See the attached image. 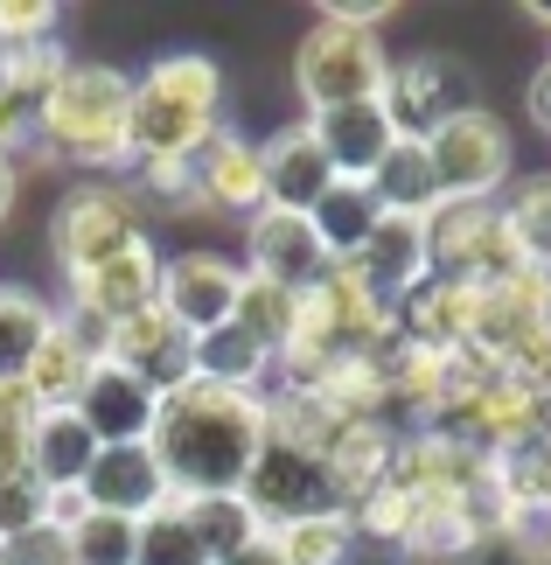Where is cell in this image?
I'll return each instance as SVG.
<instances>
[{"mask_svg":"<svg viewBox=\"0 0 551 565\" xmlns=\"http://www.w3.org/2000/svg\"><path fill=\"white\" fill-rule=\"evenodd\" d=\"M489 482L502 495V510H517V503H551V433H523V440L510 447H496L489 454Z\"/></svg>","mask_w":551,"mask_h":565,"instance_id":"cell-27","label":"cell"},{"mask_svg":"<svg viewBox=\"0 0 551 565\" xmlns=\"http://www.w3.org/2000/svg\"><path fill=\"white\" fill-rule=\"evenodd\" d=\"M153 300H161V252H153L147 237L134 252H119V258H105V266L71 279V315L98 321V329H119V321H134L140 308H153Z\"/></svg>","mask_w":551,"mask_h":565,"instance_id":"cell-12","label":"cell"},{"mask_svg":"<svg viewBox=\"0 0 551 565\" xmlns=\"http://www.w3.org/2000/svg\"><path fill=\"white\" fill-rule=\"evenodd\" d=\"M77 495H84V510L134 516V524H147L153 510L174 503V489H168V475H161V461H153L147 440L140 447H98V461L77 482Z\"/></svg>","mask_w":551,"mask_h":565,"instance_id":"cell-13","label":"cell"},{"mask_svg":"<svg viewBox=\"0 0 551 565\" xmlns=\"http://www.w3.org/2000/svg\"><path fill=\"white\" fill-rule=\"evenodd\" d=\"M140 237H147V210L134 203V189H113V182L71 189V195H63V210H56V224H50V245H56L63 279H77V273L105 266V258L134 252Z\"/></svg>","mask_w":551,"mask_h":565,"instance_id":"cell-5","label":"cell"},{"mask_svg":"<svg viewBox=\"0 0 551 565\" xmlns=\"http://www.w3.org/2000/svg\"><path fill=\"white\" fill-rule=\"evenodd\" d=\"M384 119H391V134L399 140H426L439 119H454V113H468L475 105V84L468 71H460L454 56H412V63H391V77H384Z\"/></svg>","mask_w":551,"mask_h":565,"instance_id":"cell-9","label":"cell"},{"mask_svg":"<svg viewBox=\"0 0 551 565\" xmlns=\"http://www.w3.org/2000/svg\"><path fill=\"white\" fill-rule=\"evenodd\" d=\"M63 545H71V565H134V552H140V524H134V516L84 510L77 524L63 531Z\"/></svg>","mask_w":551,"mask_h":565,"instance_id":"cell-31","label":"cell"},{"mask_svg":"<svg viewBox=\"0 0 551 565\" xmlns=\"http://www.w3.org/2000/svg\"><path fill=\"white\" fill-rule=\"evenodd\" d=\"M370 195H378V210L391 216H433L439 210V189H433V161L418 140H391V154L378 161V175L363 182Z\"/></svg>","mask_w":551,"mask_h":565,"instance_id":"cell-25","label":"cell"},{"mask_svg":"<svg viewBox=\"0 0 551 565\" xmlns=\"http://www.w3.org/2000/svg\"><path fill=\"white\" fill-rule=\"evenodd\" d=\"M42 98L50 92H29V84L0 77V161H14L21 147H42Z\"/></svg>","mask_w":551,"mask_h":565,"instance_id":"cell-35","label":"cell"},{"mask_svg":"<svg viewBox=\"0 0 551 565\" xmlns=\"http://www.w3.org/2000/svg\"><path fill=\"white\" fill-rule=\"evenodd\" d=\"M384 77H391V63H384L378 29H363V21H342V14H321L315 29L300 35V50H294V84H300L307 113L384 98Z\"/></svg>","mask_w":551,"mask_h":565,"instance_id":"cell-4","label":"cell"},{"mask_svg":"<svg viewBox=\"0 0 551 565\" xmlns=\"http://www.w3.org/2000/svg\"><path fill=\"white\" fill-rule=\"evenodd\" d=\"M140 175L153 189V203H168V210L203 203V189H195V161H140Z\"/></svg>","mask_w":551,"mask_h":565,"instance_id":"cell-39","label":"cell"},{"mask_svg":"<svg viewBox=\"0 0 551 565\" xmlns=\"http://www.w3.org/2000/svg\"><path fill=\"white\" fill-rule=\"evenodd\" d=\"M258 154H266V210H294V216H307V210L328 195V182H336V168H328L321 140L307 134V119L286 126V134H279L273 147H258Z\"/></svg>","mask_w":551,"mask_h":565,"instance_id":"cell-20","label":"cell"},{"mask_svg":"<svg viewBox=\"0 0 551 565\" xmlns=\"http://www.w3.org/2000/svg\"><path fill=\"white\" fill-rule=\"evenodd\" d=\"M42 154L71 168L134 161V77L105 63H63V77L42 98Z\"/></svg>","mask_w":551,"mask_h":565,"instance_id":"cell-2","label":"cell"},{"mask_svg":"<svg viewBox=\"0 0 551 565\" xmlns=\"http://www.w3.org/2000/svg\"><path fill=\"white\" fill-rule=\"evenodd\" d=\"M231 321H237V329H245V335L258 342V350H266V356L279 363V350L294 342V321H300V294H286V287H273V279L245 273V287H237Z\"/></svg>","mask_w":551,"mask_h":565,"instance_id":"cell-28","label":"cell"},{"mask_svg":"<svg viewBox=\"0 0 551 565\" xmlns=\"http://www.w3.org/2000/svg\"><path fill=\"white\" fill-rule=\"evenodd\" d=\"M35 524H50V489L35 475H0V537H21Z\"/></svg>","mask_w":551,"mask_h":565,"instance_id":"cell-36","label":"cell"},{"mask_svg":"<svg viewBox=\"0 0 551 565\" xmlns=\"http://www.w3.org/2000/svg\"><path fill=\"white\" fill-rule=\"evenodd\" d=\"M418 147H426V161H433L439 203H489V189L510 175V134H502V119L481 113V105L439 119Z\"/></svg>","mask_w":551,"mask_h":565,"instance_id":"cell-7","label":"cell"},{"mask_svg":"<svg viewBox=\"0 0 551 565\" xmlns=\"http://www.w3.org/2000/svg\"><path fill=\"white\" fill-rule=\"evenodd\" d=\"M531 119H538L544 134H551V63H544V71L531 77Z\"/></svg>","mask_w":551,"mask_h":565,"instance_id":"cell-42","label":"cell"},{"mask_svg":"<svg viewBox=\"0 0 551 565\" xmlns=\"http://www.w3.org/2000/svg\"><path fill=\"white\" fill-rule=\"evenodd\" d=\"M147 447H153V461H161L174 495H237L258 461V447H266V398L189 377L153 405Z\"/></svg>","mask_w":551,"mask_h":565,"instance_id":"cell-1","label":"cell"},{"mask_svg":"<svg viewBox=\"0 0 551 565\" xmlns=\"http://www.w3.org/2000/svg\"><path fill=\"white\" fill-rule=\"evenodd\" d=\"M134 565H210L203 558V545H195V531L182 524V510H153L147 524H140V552H134Z\"/></svg>","mask_w":551,"mask_h":565,"instance_id":"cell-34","label":"cell"},{"mask_svg":"<svg viewBox=\"0 0 551 565\" xmlns=\"http://www.w3.org/2000/svg\"><path fill=\"white\" fill-rule=\"evenodd\" d=\"M502 224H510V245L523 252V266L551 273V175H531L510 203H502Z\"/></svg>","mask_w":551,"mask_h":565,"instance_id":"cell-30","label":"cell"},{"mask_svg":"<svg viewBox=\"0 0 551 565\" xmlns=\"http://www.w3.org/2000/svg\"><path fill=\"white\" fill-rule=\"evenodd\" d=\"M391 329H399V342H412V350H426V356L468 350V287L426 273L412 294L391 300Z\"/></svg>","mask_w":551,"mask_h":565,"instance_id":"cell-18","label":"cell"},{"mask_svg":"<svg viewBox=\"0 0 551 565\" xmlns=\"http://www.w3.org/2000/svg\"><path fill=\"white\" fill-rule=\"evenodd\" d=\"M92 461H98L92 426H84L77 412H42L35 440H29V475H35V482L50 495H63V489H77L84 475H92Z\"/></svg>","mask_w":551,"mask_h":565,"instance_id":"cell-22","label":"cell"},{"mask_svg":"<svg viewBox=\"0 0 551 565\" xmlns=\"http://www.w3.org/2000/svg\"><path fill=\"white\" fill-rule=\"evenodd\" d=\"M153 391L140 384V377H126L119 363H98L92 377H84V391H77V419L92 426V440L98 447H140L147 433H153Z\"/></svg>","mask_w":551,"mask_h":565,"instance_id":"cell-17","label":"cell"},{"mask_svg":"<svg viewBox=\"0 0 551 565\" xmlns=\"http://www.w3.org/2000/svg\"><path fill=\"white\" fill-rule=\"evenodd\" d=\"M195 189H203V203H216V210L258 216L266 210V154L237 134H210L203 154H195Z\"/></svg>","mask_w":551,"mask_h":565,"instance_id":"cell-21","label":"cell"},{"mask_svg":"<svg viewBox=\"0 0 551 565\" xmlns=\"http://www.w3.org/2000/svg\"><path fill=\"white\" fill-rule=\"evenodd\" d=\"M0 565H71V545L56 524H35L21 537H0Z\"/></svg>","mask_w":551,"mask_h":565,"instance_id":"cell-38","label":"cell"},{"mask_svg":"<svg viewBox=\"0 0 551 565\" xmlns=\"http://www.w3.org/2000/svg\"><path fill=\"white\" fill-rule=\"evenodd\" d=\"M237 287H245V273H237L231 258H216V252H182V258L161 266V308L182 321L189 335H210L216 321H231Z\"/></svg>","mask_w":551,"mask_h":565,"instance_id":"cell-14","label":"cell"},{"mask_svg":"<svg viewBox=\"0 0 551 565\" xmlns=\"http://www.w3.org/2000/svg\"><path fill=\"white\" fill-rule=\"evenodd\" d=\"M502 537H510L517 558L551 565V503H517V510H502Z\"/></svg>","mask_w":551,"mask_h":565,"instance_id":"cell-37","label":"cell"},{"mask_svg":"<svg viewBox=\"0 0 551 565\" xmlns=\"http://www.w3.org/2000/svg\"><path fill=\"white\" fill-rule=\"evenodd\" d=\"M245 252H252V273L273 279V287H286V294H307L328 266H336V258L321 252L315 224H307V216H294V210H258Z\"/></svg>","mask_w":551,"mask_h":565,"instance_id":"cell-15","label":"cell"},{"mask_svg":"<svg viewBox=\"0 0 551 565\" xmlns=\"http://www.w3.org/2000/svg\"><path fill=\"white\" fill-rule=\"evenodd\" d=\"M544 321H551V273H538V266L489 279V287H468V350L489 363H502Z\"/></svg>","mask_w":551,"mask_h":565,"instance_id":"cell-10","label":"cell"},{"mask_svg":"<svg viewBox=\"0 0 551 565\" xmlns=\"http://www.w3.org/2000/svg\"><path fill=\"white\" fill-rule=\"evenodd\" d=\"M35 419H42V405L21 391V377H0V475H29Z\"/></svg>","mask_w":551,"mask_h":565,"instance_id":"cell-33","label":"cell"},{"mask_svg":"<svg viewBox=\"0 0 551 565\" xmlns=\"http://www.w3.org/2000/svg\"><path fill=\"white\" fill-rule=\"evenodd\" d=\"M8 203H14V161H0V216H8Z\"/></svg>","mask_w":551,"mask_h":565,"instance_id":"cell-43","label":"cell"},{"mask_svg":"<svg viewBox=\"0 0 551 565\" xmlns=\"http://www.w3.org/2000/svg\"><path fill=\"white\" fill-rule=\"evenodd\" d=\"M174 510H182V524L195 531V545H203L210 565L237 558L258 537V516H252L245 495H174Z\"/></svg>","mask_w":551,"mask_h":565,"instance_id":"cell-26","label":"cell"},{"mask_svg":"<svg viewBox=\"0 0 551 565\" xmlns=\"http://www.w3.org/2000/svg\"><path fill=\"white\" fill-rule=\"evenodd\" d=\"M307 134L321 140V154H328V168H336V182H370V175H378V161L391 154V140H399L378 98L307 113Z\"/></svg>","mask_w":551,"mask_h":565,"instance_id":"cell-16","label":"cell"},{"mask_svg":"<svg viewBox=\"0 0 551 565\" xmlns=\"http://www.w3.org/2000/svg\"><path fill=\"white\" fill-rule=\"evenodd\" d=\"M50 308L29 294V287H0V377H21L29 371V356L42 350V335H50Z\"/></svg>","mask_w":551,"mask_h":565,"instance_id":"cell-29","label":"cell"},{"mask_svg":"<svg viewBox=\"0 0 551 565\" xmlns=\"http://www.w3.org/2000/svg\"><path fill=\"white\" fill-rule=\"evenodd\" d=\"M224 565H286V558H279V537H273V531H258L252 545L237 552V558H224Z\"/></svg>","mask_w":551,"mask_h":565,"instance_id":"cell-41","label":"cell"},{"mask_svg":"<svg viewBox=\"0 0 551 565\" xmlns=\"http://www.w3.org/2000/svg\"><path fill=\"white\" fill-rule=\"evenodd\" d=\"M224 77L210 56H161L147 77H134V161H195L216 134Z\"/></svg>","mask_w":551,"mask_h":565,"instance_id":"cell-3","label":"cell"},{"mask_svg":"<svg viewBox=\"0 0 551 565\" xmlns=\"http://www.w3.org/2000/svg\"><path fill=\"white\" fill-rule=\"evenodd\" d=\"M189 342H195V335L161 308V300H153V308H140L134 321H119V329L105 335V363H119V371H126V377H140L153 398H168L174 384H189V377H195Z\"/></svg>","mask_w":551,"mask_h":565,"instance_id":"cell-11","label":"cell"},{"mask_svg":"<svg viewBox=\"0 0 551 565\" xmlns=\"http://www.w3.org/2000/svg\"><path fill=\"white\" fill-rule=\"evenodd\" d=\"M189 363H195V377H210V384H224V391H258V384L273 377V356L258 350L237 321H216L210 335H195L189 342Z\"/></svg>","mask_w":551,"mask_h":565,"instance_id":"cell-23","label":"cell"},{"mask_svg":"<svg viewBox=\"0 0 551 565\" xmlns=\"http://www.w3.org/2000/svg\"><path fill=\"white\" fill-rule=\"evenodd\" d=\"M349 266H357V279L370 294L384 300H399V294H412L418 279H426V216H378V231H370V245L349 258Z\"/></svg>","mask_w":551,"mask_h":565,"instance_id":"cell-19","label":"cell"},{"mask_svg":"<svg viewBox=\"0 0 551 565\" xmlns=\"http://www.w3.org/2000/svg\"><path fill=\"white\" fill-rule=\"evenodd\" d=\"M426 273L460 279V287H489V279L523 273V252L510 245L496 203H439L426 216Z\"/></svg>","mask_w":551,"mask_h":565,"instance_id":"cell-6","label":"cell"},{"mask_svg":"<svg viewBox=\"0 0 551 565\" xmlns=\"http://www.w3.org/2000/svg\"><path fill=\"white\" fill-rule=\"evenodd\" d=\"M237 495L252 503L258 531H286V524H300V516H342V489H336V475H328V461L294 454L279 440L258 447V461H252Z\"/></svg>","mask_w":551,"mask_h":565,"instance_id":"cell-8","label":"cell"},{"mask_svg":"<svg viewBox=\"0 0 551 565\" xmlns=\"http://www.w3.org/2000/svg\"><path fill=\"white\" fill-rule=\"evenodd\" d=\"M378 216L384 210H378V195H370L363 182H328V195L307 210V224H315L328 258H357L370 245V231H378Z\"/></svg>","mask_w":551,"mask_h":565,"instance_id":"cell-24","label":"cell"},{"mask_svg":"<svg viewBox=\"0 0 551 565\" xmlns=\"http://www.w3.org/2000/svg\"><path fill=\"white\" fill-rule=\"evenodd\" d=\"M273 537H279L286 565H349V552H357V524L349 516H300V524H286Z\"/></svg>","mask_w":551,"mask_h":565,"instance_id":"cell-32","label":"cell"},{"mask_svg":"<svg viewBox=\"0 0 551 565\" xmlns=\"http://www.w3.org/2000/svg\"><path fill=\"white\" fill-rule=\"evenodd\" d=\"M42 35H56L50 0H0V50L8 42H42Z\"/></svg>","mask_w":551,"mask_h":565,"instance_id":"cell-40","label":"cell"}]
</instances>
